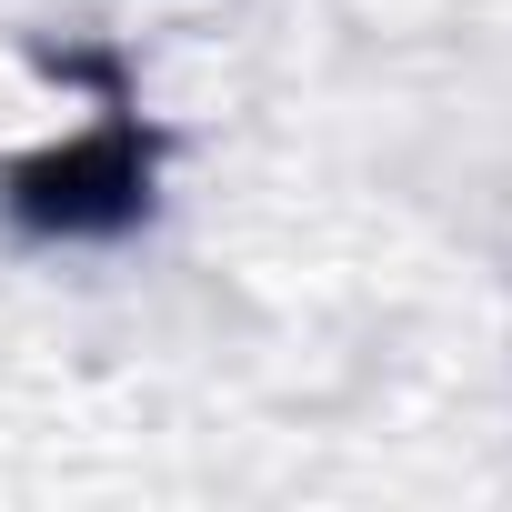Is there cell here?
<instances>
[{"instance_id": "cell-1", "label": "cell", "mask_w": 512, "mask_h": 512, "mask_svg": "<svg viewBox=\"0 0 512 512\" xmlns=\"http://www.w3.org/2000/svg\"><path fill=\"white\" fill-rule=\"evenodd\" d=\"M0 181L51 231H111L141 211L151 151L101 51L0 41Z\"/></svg>"}]
</instances>
